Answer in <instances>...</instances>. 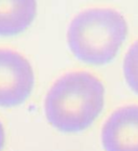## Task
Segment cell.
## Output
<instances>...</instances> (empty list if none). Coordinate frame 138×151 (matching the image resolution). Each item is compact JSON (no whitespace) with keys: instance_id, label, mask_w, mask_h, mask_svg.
<instances>
[{"instance_id":"cell-3","label":"cell","mask_w":138,"mask_h":151,"mask_svg":"<svg viewBox=\"0 0 138 151\" xmlns=\"http://www.w3.org/2000/svg\"><path fill=\"white\" fill-rule=\"evenodd\" d=\"M34 85L32 67L22 54L0 47V107L12 108L30 96Z\"/></svg>"},{"instance_id":"cell-2","label":"cell","mask_w":138,"mask_h":151,"mask_svg":"<svg viewBox=\"0 0 138 151\" xmlns=\"http://www.w3.org/2000/svg\"><path fill=\"white\" fill-rule=\"evenodd\" d=\"M127 34V23L116 10L92 8L71 21L67 41L80 62L88 66H104L114 60Z\"/></svg>"},{"instance_id":"cell-1","label":"cell","mask_w":138,"mask_h":151,"mask_svg":"<svg viewBox=\"0 0 138 151\" xmlns=\"http://www.w3.org/2000/svg\"><path fill=\"white\" fill-rule=\"evenodd\" d=\"M104 106L103 82L88 71H71L57 79L47 91L44 113L58 132L75 134L88 129Z\"/></svg>"},{"instance_id":"cell-6","label":"cell","mask_w":138,"mask_h":151,"mask_svg":"<svg viewBox=\"0 0 138 151\" xmlns=\"http://www.w3.org/2000/svg\"><path fill=\"white\" fill-rule=\"evenodd\" d=\"M124 78L136 95H138V40L129 47L123 60Z\"/></svg>"},{"instance_id":"cell-5","label":"cell","mask_w":138,"mask_h":151,"mask_svg":"<svg viewBox=\"0 0 138 151\" xmlns=\"http://www.w3.org/2000/svg\"><path fill=\"white\" fill-rule=\"evenodd\" d=\"M37 14L32 0L0 1V37H13L28 28Z\"/></svg>"},{"instance_id":"cell-7","label":"cell","mask_w":138,"mask_h":151,"mask_svg":"<svg viewBox=\"0 0 138 151\" xmlns=\"http://www.w3.org/2000/svg\"><path fill=\"white\" fill-rule=\"evenodd\" d=\"M4 142H6V135H4V129L1 121H0V151H2L4 147Z\"/></svg>"},{"instance_id":"cell-4","label":"cell","mask_w":138,"mask_h":151,"mask_svg":"<svg viewBox=\"0 0 138 151\" xmlns=\"http://www.w3.org/2000/svg\"><path fill=\"white\" fill-rule=\"evenodd\" d=\"M105 151H138V105L113 111L101 129Z\"/></svg>"}]
</instances>
